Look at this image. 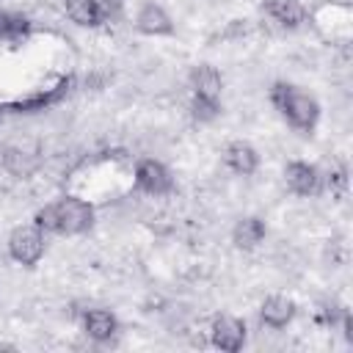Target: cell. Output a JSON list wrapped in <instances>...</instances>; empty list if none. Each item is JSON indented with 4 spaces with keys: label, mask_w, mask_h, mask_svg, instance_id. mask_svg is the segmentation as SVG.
Here are the masks:
<instances>
[{
    "label": "cell",
    "mask_w": 353,
    "mask_h": 353,
    "mask_svg": "<svg viewBox=\"0 0 353 353\" xmlns=\"http://www.w3.org/2000/svg\"><path fill=\"white\" fill-rule=\"evenodd\" d=\"M135 28L146 36H171L174 33V22L171 17L157 6V3H143L138 17H135Z\"/></svg>",
    "instance_id": "obj_7"
},
{
    "label": "cell",
    "mask_w": 353,
    "mask_h": 353,
    "mask_svg": "<svg viewBox=\"0 0 353 353\" xmlns=\"http://www.w3.org/2000/svg\"><path fill=\"white\" fill-rule=\"evenodd\" d=\"M190 110H193V119H199V121H212V119L218 116L221 105H218V102H210V99H199V97H193Z\"/></svg>",
    "instance_id": "obj_17"
},
{
    "label": "cell",
    "mask_w": 353,
    "mask_h": 353,
    "mask_svg": "<svg viewBox=\"0 0 353 353\" xmlns=\"http://www.w3.org/2000/svg\"><path fill=\"white\" fill-rule=\"evenodd\" d=\"M63 8L69 14V19L83 25V28H97L105 19V14H102L97 0H63Z\"/></svg>",
    "instance_id": "obj_15"
},
{
    "label": "cell",
    "mask_w": 353,
    "mask_h": 353,
    "mask_svg": "<svg viewBox=\"0 0 353 353\" xmlns=\"http://www.w3.org/2000/svg\"><path fill=\"white\" fill-rule=\"evenodd\" d=\"M8 254L14 262L19 265H36L44 254V234L36 223L30 226H17L11 234H8Z\"/></svg>",
    "instance_id": "obj_3"
},
{
    "label": "cell",
    "mask_w": 353,
    "mask_h": 353,
    "mask_svg": "<svg viewBox=\"0 0 353 353\" xmlns=\"http://www.w3.org/2000/svg\"><path fill=\"white\" fill-rule=\"evenodd\" d=\"M33 223L41 232H55V234H83L94 223V207L77 196H63L47 207H41L33 215Z\"/></svg>",
    "instance_id": "obj_1"
},
{
    "label": "cell",
    "mask_w": 353,
    "mask_h": 353,
    "mask_svg": "<svg viewBox=\"0 0 353 353\" xmlns=\"http://www.w3.org/2000/svg\"><path fill=\"white\" fill-rule=\"evenodd\" d=\"M270 102L279 108V113L301 132H312L317 119H320V105L314 97L303 94L301 88L290 83H276L270 88Z\"/></svg>",
    "instance_id": "obj_2"
},
{
    "label": "cell",
    "mask_w": 353,
    "mask_h": 353,
    "mask_svg": "<svg viewBox=\"0 0 353 353\" xmlns=\"http://www.w3.org/2000/svg\"><path fill=\"white\" fill-rule=\"evenodd\" d=\"M210 334H212V345H215V347L234 353V350H240L243 342H245V323H243L240 317L221 314V317L212 320Z\"/></svg>",
    "instance_id": "obj_5"
},
{
    "label": "cell",
    "mask_w": 353,
    "mask_h": 353,
    "mask_svg": "<svg viewBox=\"0 0 353 353\" xmlns=\"http://www.w3.org/2000/svg\"><path fill=\"white\" fill-rule=\"evenodd\" d=\"M284 179H287V188L298 196H314L320 190V174L314 165L303 163V160H292L287 163L284 168Z\"/></svg>",
    "instance_id": "obj_6"
},
{
    "label": "cell",
    "mask_w": 353,
    "mask_h": 353,
    "mask_svg": "<svg viewBox=\"0 0 353 353\" xmlns=\"http://www.w3.org/2000/svg\"><path fill=\"white\" fill-rule=\"evenodd\" d=\"M259 314H262V323H265V325H270V328H284V325L295 317V303H292L290 298H284V295H270V298H265Z\"/></svg>",
    "instance_id": "obj_11"
},
{
    "label": "cell",
    "mask_w": 353,
    "mask_h": 353,
    "mask_svg": "<svg viewBox=\"0 0 353 353\" xmlns=\"http://www.w3.org/2000/svg\"><path fill=\"white\" fill-rule=\"evenodd\" d=\"M345 185H347L345 168H339V171H334V174L328 176V188H331V190H336V193H345Z\"/></svg>",
    "instance_id": "obj_18"
},
{
    "label": "cell",
    "mask_w": 353,
    "mask_h": 353,
    "mask_svg": "<svg viewBox=\"0 0 353 353\" xmlns=\"http://www.w3.org/2000/svg\"><path fill=\"white\" fill-rule=\"evenodd\" d=\"M3 168L19 179H28L39 168V154H36V149H28V146H6Z\"/></svg>",
    "instance_id": "obj_8"
},
{
    "label": "cell",
    "mask_w": 353,
    "mask_h": 353,
    "mask_svg": "<svg viewBox=\"0 0 353 353\" xmlns=\"http://www.w3.org/2000/svg\"><path fill=\"white\" fill-rule=\"evenodd\" d=\"M223 160H226V165H229L234 174H243V176L254 174L256 165H259L256 149H254L251 143H245V141H232V143L226 146V152H223Z\"/></svg>",
    "instance_id": "obj_9"
},
{
    "label": "cell",
    "mask_w": 353,
    "mask_h": 353,
    "mask_svg": "<svg viewBox=\"0 0 353 353\" xmlns=\"http://www.w3.org/2000/svg\"><path fill=\"white\" fill-rule=\"evenodd\" d=\"M97 3H99L102 14H116L121 8V0H97Z\"/></svg>",
    "instance_id": "obj_19"
},
{
    "label": "cell",
    "mask_w": 353,
    "mask_h": 353,
    "mask_svg": "<svg viewBox=\"0 0 353 353\" xmlns=\"http://www.w3.org/2000/svg\"><path fill=\"white\" fill-rule=\"evenodd\" d=\"M83 328H85V334H88L91 339L108 342V339L116 334L119 323H116V317H113L108 309H91V312H85V317H83Z\"/></svg>",
    "instance_id": "obj_13"
},
{
    "label": "cell",
    "mask_w": 353,
    "mask_h": 353,
    "mask_svg": "<svg viewBox=\"0 0 353 353\" xmlns=\"http://www.w3.org/2000/svg\"><path fill=\"white\" fill-rule=\"evenodd\" d=\"M135 185L149 196H163V193H168L174 188V179H171V174H168V168L163 163L146 157V160H141L135 165Z\"/></svg>",
    "instance_id": "obj_4"
},
{
    "label": "cell",
    "mask_w": 353,
    "mask_h": 353,
    "mask_svg": "<svg viewBox=\"0 0 353 353\" xmlns=\"http://www.w3.org/2000/svg\"><path fill=\"white\" fill-rule=\"evenodd\" d=\"M190 88H193V97L218 102L221 99V74L212 66L201 63V66H196L190 72Z\"/></svg>",
    "instance_id": "obj_10"
},
{
    "label": "cell",
    "mask_w": 353,
    "mask_h": 353,
    "mask_svg": "<svg viewBox=\"0 0 353 353\" xmlns=\"http://www.w3.org/2000/svg\"><path fill=\"white\" fill-rule=\"evenodd\" d=\"M30 33V22L19 14H11V11H0V39H22Z\"/></svg>",
    "instance_id": "obj_16"
},
{
    "label": "cell",
    "mask_w": 353,
    "mask_h": 353,
    "mask_svg": "<svg viewBox=\"0 0 353 353\" xmlns=\"http://www.w3.org/2000/svg\"><path fill=\"white\" fill-rule=\"evenodd\" d=\"M262 8H265L276 22H281L284 28H298V25L306 19V11H303L301 0H265Z\"/></svg>",
    "instance_id": "obj_14"
},
{
    "label": "cell",
    "mask_w": 353,
    "mask_h": 353,
    "mask_svg": "<svg viewBox=\"0 0 353 353\" xmlns=\"http://www.w3.org/2000/svg\"><path fill=\"white\" fill-rule=\"evenodd\" d=\"M232 240H234L237 248L251 251V248H256V245L265 240V223H262L259 218H254V215L240 218V221L234 223V229H232Z\"/></svg>",
    "instance_id": "obj_12"
}]
</instances>
